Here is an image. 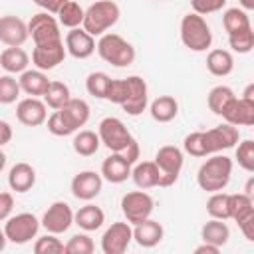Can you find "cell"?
Instances as JSON below:
<instances>
[{"label": "cell", "mask_w": 254, "mask_h": 254, "mask_svg": "<svg viewBox=\"0 0 254 254\" xmlns=\"http://www.w3.org/2000/svg\"><path fill=\"white\" fill-rule=\"evenodd\" d=\"M240 8L246 10V12L254 10V0H240Z\"/></svg>", "instance_id": "56"}, {"label": "cell", "mask_w": 254, "mask_h": 254, "mask_svg": "<svg viewBox=\"0 0 254 254\" xmlns=\"http://www.w3.org/2000/svg\"><path fill=\"white\" fill-rule=\"evenodd\" d=\"M125 79H127L129 91H127V99L121 107L127 115L137 117L149 107V87H147V81L141 75H129Z\"/></svg>", "instance_id": "13"}, {"label": "cell", "mask_w": 254, "mask_h": 254, "mask_svg": "<svg viewBox=\"0 0 254 254\" xmlns=\"http://www.w3.org/2000/svg\"><path fill=\"white\" fill-rule=\"evenodd\" d=\"M28 24L18 18V16H12V14H6V16H0V42L6 46V48H22L28 40Z\"/></svg>", "instance_id": "18"}, {"label": "cell", "mask_w": 254, "mask_h": 254, "mask_svg": "<svg viewBox=\"0 0 254 254\" xmlns=\"http://www.w3.org/2000/svg\"><path fill=\"white\" fill-rule=\"evenodd\" d=\"M254 214V198L244 192L228 194V218H232L236 224L244 218Z\"/></svg>", "instance_id": "32"}, {"label": "cell", "mask_w": 254, "mask_h": 254, "mask_svg": "<svg viewBox=\"0 0 254 254\" xmlns=\"http://www.w3.org/2000/svg\"><path fill=\"white\" fill-rule=\"evenodd\" d=\"M183 151L189 153L190 157H208L206 147H204V137L202 131H192L183 139Z\"/></svg>", "instance_id": "44"}, {"label": "cell", "mask_w": 254, "mask_h": 254, "mask_svg": "<svg viewBox=\"0 0 254 254\" xmlns=\"http://www.w3.org/2000/svg\"><path fill=\"white\" fill-rule=\"evenodd\" d=\"M133 242V224L113 222L101 236V252L103 254H123Z\"/></svg>", "instance_id": "12"}, {"label": "cell", "mask_w": 254, "mask_h": 254, "mask_svg": "<svg viewBox=\"0 0 254 254\" xmlns=\"http://www.w3.org/2000/svg\"><path fill=\"white\" fill-rule=\"evenodd\" d=\"M14 210V196L12 192L8 190H2L0 192V222H4Z\"/></svg>", "instance_id": "48"}, {"label": "cell", "mask_w": 254, "mask_h": 254, "mask_svg": "<svg viewBox=\"0 0 254 254\" xmlns=\"http://www.w3.org/2000/svg\"><path fill=\"white\" fill-rule=\"evenodd\" d=\"M109 75L105 71H91L87 77H85V89L89 95L97 97V99H105V91H107V85H109Z\"/></svg>", "instance_id": "42"}, {"label": "cell", "mask_w": 254, "mask_h": 254, "mask_svg": "<svg viewBox=\"0 0 254 254\" xmlns=\"http://www.w3.org/2000/svg\"><path fill=\"white\" fill-rule=\"evenodd\" d=\"M65 2H67V0H34L36 6H40L44 12H50V14H54V16L58 14V10H60Z\"/></svg>", "instance_id": "49"}, {"label": "cell", "mask_w": 254, "mask_h": 254, "mask_svg": "<svg viewBox=\"0 0 254 254\" xmlns=\"http://www.w3.org/2000/svg\"><path fill=\"white\" fill-rule=\"evenodd\" d=\"M159 2H161V0H159Z\"/></svg>", "instance_id": "59"}, {"label": "cell", "mask_w": 254, "mask_h": 254, "mask_svg": "<svg viewBox=\"0 0 254 254\" xmlns=\"http://www.w3.org/2000/svg\"><path fill=\"white\" fill-rule=\"evenodd\" d=\"M200 238L202 242H210L214 246H224L230 238V228L224 220H218V218H210L202 224L200 228Z\"/></svg>", "instance_id": "30"}, {"label": "cell", "mask_w": 254, "mask_h": 254, "mask_svg": "<svg viewBox=\"0 0 254 254\" xmlns=\"http://www.w3.org/2000/svg\"><path fill=\"white\" fill-rule=\"evenodd\" d=\"M64 44H65V52L75 60H87L95 52V38L91 34H87L81 26L71 28L65 34Z\"/></svg>", "instance_id": "19"}, {"label": "cell", "mask_w": 254, "mask_h": 254, "mask_svg": "<svg viewBox=\"0 0 254 254\" xmlns=\"http://www.w3.org/2000/svg\"><path fill=\"white\" fill-rule=\"evenodd\" d=\"M165 236V228L161 222L153 220L151 216L133 224V240L141 246V248H155Z\"/></svg>", "instance_id": "21"}, {"label": "cell", "mask_w": 254, "mask_h": 254, "mask_svg": "<svg viewBox=\"0 0 254 254\" xmlns=\"http://www.w3.org/2000/svg\"><path fill=\"white\" fill-rule=\"evenodd\" d=\"M228 46L236 54H250L252 48H254V30H252V26H248L244 30H238V32H230L228 34Z\"/></svg>", "instance_id": "37"}, {"label": "cell", "mask_w": 254, "mask_h": 254, "mask_svg": "<svg viewBox=\"0 0 254 254\" xmlns=\"http://www.w3.org/2000/svg\"><path fill=\"white\" fill-rule=\"evenodd\" d=\"M242 97H244V99H252V101H254V83H248V85H246V89H244Z\"/></svg>", "instance_id": "54"}, {"label": "cell", "mask_w": 254, "mask_h": 254, "mask_svg": "<svg viewBox=\"0 0 254 254\" xmlns=\"http://www.w3.org/2000/svg\"><path fill=\"white\" fill-rule=\"evenodd\" d=\"M95 52L99 54V58L103 62L111 64L113 67L131 65L135 62V56H137L133 44L115 32H105L103 36H99V40L95 44Z\"/></svg>", "instance_id": "2"}, {"label": "cell", "mask_w": 254, "mask_h": 254, "mask_svg": "<svg viewBox=\"0 0 254 254\" xmlns=\"http://www.w3.org/2000/svg\"><path fill=\"white\" fill-rule=\"evenodd\" d=\"M220 117L234 127H250L254 125V101L244 97H232L222 109Z\"/></svg>", "instance_id": "17"}, {"label": "cell", "mask_w": 254, "mask_h": 254, "mask_svg": "<svg viewBox=\"0 0 254 254\" xmlns=\"http://www.w3.org/2000/svg\"><path fill=\"white\" fill-rule=\"evenodd\" d=\"M16 119L26 127H40L48 119V105L40 97H24L16 105Z\"/></svg>", "instance_id": "16"}, {"label": "cell", "mask_w": 254, "mask_h": 254, "mask_svg": "<svg viewBox=\"0 0 254 254\" xmlns=\"http://www.w3.org/2000/svg\"><path fill=\"white\" fill-rule=\"evenodd\" d=\"M93 250H95V244L87 232L73 234L65 242V254H93Z\"/></svg>", "instance_id": "43"}, {"label": "cell", "mask_w": 254, "mask_h": 254, "mask_svg": "<svg viewBox=\"0 0 254 254\" xmlns=\"http://www.w3.org/2000/svg\"><path fill=\"white\" fill-rule=\"evenodd\" d=\"M34 252L36 254H64L65 252V244L58 238V234L46 232L44 236H40L34 242Z\"/></svg>", "instance_id": "41"}, {"label": "cell", "mask_w": 254, "mask_h": 254, "mask_svg": "<svg viewBox=\"0 0 254 254\" xmlns=\"http://www.w3.org/2000/svg\"><path fill=\"white\" fill-rule=\"evenodd\" d=\"M190 6H192V12L206 16L222 10L226 6V0H190Z\"/></svg>", "instance_id": "47"}, {"label": "cell", "mask_w": 254, "mask_h": 254, "mask_svg": "<svg viewBox=\"0 0 254 254\" xmlns=\"http://www.w3.org/2000/svg\"><path fill=\"white\" fill-rule=\"evenodd\" d=\"M153 208H155V200L143 189L125 192L121 196V212L129 224H137V222L149 218L153 214Z\"/></svg>", "instance_id": "8"}, {"label": "cell", "mask_w": 254, "mask_h": 254, "mask_svg": "<svg viewBox=\"0 0 254 254\" xmlns=\"http://www.w3.org/2000/svg\"><path fill=\"white\" fill-rule=\"evenodd\" d=\"M28 65H30V56L24 48L12 46V48H4L0 52V67L6 73H12V75L22 73L24 69H28Z\"/></svg>", "instance_id": "27"}, {"label": "cell", "mask_w": 254, "mask_h": 254, "mask_svg": "<svg viewBox=\"0 0 254 254\" xmlns=\"http://www.w3.org/2000/svg\"><path fill=\"white\" fill-rule=\"evenodd\" d=\"M252 189H254V179L250 177V179H248V183H246V189H244V194H248V196H254V190H252Z\"/></svg>", "instance_id": "55"}, {"label": "cell", "mask_w": 254, "mask_h": 254, "mask_svg": "<svg viewBox=\"0 0 254 254\" xmlns=\"http://www.w3.org/2000/svg\"><path fill=\"white\" fill-rule=\"evenodd\" d=\"M103 222H105V212L101 210V206L91 204V200L73 212V224H77L83 232H95L103 226Z\"/></svg>", "instance_id": "24"}, {"label": "cell", "mask_w": 254, "mask_h": 254, "mask_svg": "<svg viewBox=\"0 0 254 254\" xmlns=\"http://www.w3.org/2000/svg\"><path fill=\"white\" fill-rule=\"evenodd\" d=\"M232 177V159L220 153L208 155V159L196 171V185L206 192L224 190Z\"/></svg>", "instance_id": "1"}, {"label": "cell", "mask_w": 254, "mask_h": 254, "mask_svg": "<svg viewBox=\"0 0 254 254\" xmlns=\"http://www.w3.org/2000/svg\"><path fill=\"white\" fill-rule=\"evenodd\" d=\"M222 26L226 30V34L230 32H238V30H244L250 24V16L246 10H242L240 6H234V8H226L224 14H222Z\"/></svg>", "instance_id": "35"}, {"label": "cell", "mask_w": 254, "mask_h": 254, "mask_svg": "<svg viewBox=\"0 0 254 254\" xmlns=\"http://www.w3.org/2000/svg\"><path fill=\"white\" fill-rule=\"evenodd\" d=\"M6 244H8V238H6V234H4V230H0V252L6 248Z\"/></svg>", "instance_id": "57"}, {"label": "cell", "mask_w": 254, "mask_h": 254, "mask_svg": "<svg viewBox=\"0 0 254 254\" xmlns=\"http://www.w3.org/2000/svg\"><path fill=\"white\" fill-rule=\"evenodd\" d=\"M36 185V169L30 163H16L8 171V187L14 192H28Z\"/></svg>", "instance_id": "23"}, {"label": "cell", "mask_w": 254, "mask_h": 254, "mask_svg": "<svg viewBox=\"0 0 254 254\" xmlns=\"http://www.w3.org/2000/svg\"><path fill=\"white\" fill-rule=\"evenodd\" d=\"M149 113L157 123H169L179 115V101L173 95H159L149 103Z\"/></svg>", "instance_id": "29"}, {"label": "cell", "mask_w": 254, "mask_h": 254, "mask_svg": "<svg viewBox=\"0 0 254 254\" xmlns=\"http://www.w3.org/2000/svg\"><path fill=\"white\" fill-rule=\"evenodd\" d=\"M44 97V103L52 109V111H56V109H60V107H64L65 103H67V99L71 97V93H69V87L64 83V81H52L50 79V83H48V89H46V93L42 95Z\"/></svg>", "instance_id": "33"}, {"label": "cell", "mask_w": 254, "mask_h": 254, "mask_svg": "<svg viewBox=\"0 0 254 254\" xmlns=\"http://www.w3.org/2000/svg\"><path fill=\"white\" fill-rule=\"evenodd\" d=\"M12 137H14V131H12V125H10L8 121H4V119H0V147H4V145H8V143L12 141Z\"/></svg>", "instance_id": "52"}, {"label": "cell", "mask_w": 254, "mask_h": 254, "mask_svg": "<svg viewBox=\"0 0 254 254\" xmlns=\"http://www.w3.org/2000/svg\"><path fill=\"white\" fill-rule=\"evenodd\" d=\"M206 212L210 218L228 220V192H224V190L210 192V196L206 200Z\"/></svg>", "instance_id": "38"}, {"label": "cell", "mask_w": 254, "mask_h": 254, "mask_svg": "<svg viewBox=\"0 0 254 254\" xmlns=\"http://www.w3.org/2000/svg\"><path fill=\"white\" fill-rule=\"evenodd\" d=\"M4 167H6V153L0 149V173L4 171Z\"/></svg>", "instance_id": "58"}, {"label": "cell", "mask_w": 254, "mask_h": 254, "mask_svg": "<svg viewBox=\"0 0 254 254\" xmlns=\"http://www.w3.org/2000/svg\"><path fill=\"white\" fill-rule=\"evenodd\" d=\"M40 224L44 226L46 232H52V234H64L69 230V226L73 224V210L67 202L64 200H56L48 206V210L44 212Z\"/></svg>", "instance_id": "11"}, {"label": "cell", "mask_w": 254, "mask_h": 254, "mask_svg": "<svg viewBox=\"0 0 254 254\" xmlns=\"http://www.w3.org/2000/svg\"><path fill=\"white\" fill-rule=\"evenodd\" d=\"M121 10L113 0H95L91 6L85 8L81 28L91 34L93 38L103 36L109 28H113L119 22Z\"/></svg>", "instance_id": "3"}, {"label": "cell", "mask_w": 254, "mask_h": 254, "mask_svg": "<svg viewBox=\"0 0 254 254\" xmlns=\"http://www.w3.org/2000/svg\"><path fill=\"white\" fill-rule=\"evenodd\" d=\"M234 147H236L234 159H236L238 167L244 169L246 173H252L254 171V141L252 139H244V141L236 143Z\"/></svg>", "instance_id": "40"}, {"label": "cell", "mask_w": 254, "mask_h": 254, "mask_svg": "<svg viewBox=\"0 0 254 254\" xmlns=\"http://www.w3.org/2000/svg\"><path fill=\"white\" fill-rule=\"evenodd\" d=\"M20 93H22L20 83H18V79H16L12 73L0 75V103H2V105L16 103L18 97H20Z\"/></svg>", "instance_id": "39"}, {"label": "cell", "mask_w": 254, "mask_h": 254, "mask_svg": "<svg viewBox=\"0 0 254 254\" xmlns=\"http://www.w3.org/2000/svg\"><path fill=\"white\" fill-rule=\"evenodd\" d=\"M220 252V246H214L210 242H202L194 248V254H218Z\"/></svg>", "instance_id": "53"}, {"label": "cell", "mask_w": 254, "mask_h": 254, "mask_svg": "<svg viewBox=\"0 0 254 254\" xmlns=\"http://www.w3.org/2000/svg\"><path fill=\"white\" fill-rule=\"evenodd\" d=\"M238 228L242 230L244 238H246L248 242H252V240H254V214L248 216V218H244L242 222H238Z\"/></svg>", "instance_id": "51"}, {"label": "cell", "mask_w": 254, "mask_h": 254, "mask_svg": "<svg viewBox=\"0 0 254 254\" xmlns=\"http://www.w3.org/2000/svg\"><path fill=\"white\" fill-rule=\"evenodd\" d=\"M83 14H85V10H83L75 0H67V2L58 10L56 16H58L60 26L71 30V28H79V26H81V22H83Z\"/></svg>", "instance_id": "34"}, {"label": "cell", "mask_w": 254, "mask_h": 254, "mask_svg": "<svg viewBox=\"0 0 254 254\" xmlns=\"http://www.w3.org/2000/svg\"><path fill=\"white\" fill-rule=\"evenodd\" d=\"M202 137H204L206 155H214V153L232 149L240 141V131H238V127L224 121V123H220L208 131H202Z\"/></svg>", "instance_id": "10"}, {"label": "cell", "mask_w": 254, "mask_h": 254, "mask_svg": "<svg viewBox=\"0 0 254 254\" xmlns=\"http://www.w3.org/2000/svg\"><path fill=\"white\" fill-rule=\"evenodd\" d=\"M28 36L32 38L34 46L40 44H52L62 40V32H60V22L54 14L50 12H38L34 14L28 22Z\"/></svg>", "instance_id": "9"}, {"label": "cell", "mask_w": 254, "mask_h": 254, "mask_svg": "<svg viewBox=\"0 0 254 254\" xmlns=\"http://www.w3.org/2000/svg\"><path fill=\"white\" fill-rule=\"evenodd\" d=\"M58 111L62 113V117L65 119V123L71 127L73 133L89 121V113H91L89 103L85 99H79V97H69L67 103L64 107H60Z\"/></svg>", "instance_id": "22"}, {"label": "cell", "mask_w": 254, "mask_h": 254, "mask_svg": "<svg viewBox=\"0 0 254 254\" xmlns=\"http://www.w3.org/2000/svg\"><path fill=\"white\" fill-rule=\"evenodd\" d=\"M71 147L77 155L81 157H91L99 151L101 147V141H99V135L91 129H77L73 139H71Z\"/></svg>", "instance_id": "31"}, {"label": "cell", "mask_w": 254, "mask_h": 254, "mask_svg": "<svg viewBox=\"0 0 254 254\" xmlns=\"http://www.w3.org/2000/svg\"><path fill=\"white\" fill-rule=\"evenodd\" d=\"M65 56L67 52H65L64 40H58L52 44H40V46H34L32 50V64L42 71H50L60 64H64Z\"/></svg>", "instance_id": "14"}, {"label": "cell", "mask_w": 254, "mask_h": 254, "mask_svg": "<svg viewBox=\"0 0 254 254\" xmlns=\"http://www.w3.org/2000/svg\"><path fill=\"white\" fill-rule=\"evenodd\" d=\"M97 135H99L101 145L107 147L111 153L125 151L135 139L119 117H103L97 125Z\"/></svg>", "instance_id": "7"}, {"label": "cell", "mask_w": 254, "mask_h": 254, "mask_svg": "<svg viewBox=\"0 0 254 254\" xmlns=\"http://www.w3.org/2000/svg\"><path fill=\"white\" fill-rule=\"evenodd\" d=\"M46 125H48V131H50L52 135H56V137H67V135H73L71 127L65 123V119L62 117V113H60L58 109L52 111V115L46 119Z\"/></svg>", "instance_id": "46"}, {"label": "cell", "mask_w": 254, "mask_h": 254, "mask_svg": "<svg viewBox=\"0 0 254 254\" xmlns=\"http://www.w3.org/2000/svg\"><path fill=\"white\" fill-rule=\"evenodd\" d=\"M181 42L190 52H206L212 46V30L206 24L204 16L196 12H189L181 18Z\"/></svg>", "instance_id": "4"}, {"label": "cell", "mask_w": 254, "mask_h": 254, "mask_svg": "<svg viewBox=\"0 0 254 254\" xmlns=\"http://www.w3.org/2000/svg\"><path fill=\"white\" fill-rule=\"evenodd\" d=\"M155 165L159 167V173H161L159 187L163 189L173 187L181 177V171L185 165V153L175 145H163L155 155Z\"/></svg>", "instance_id": "5"}, {"label": "cell", "mask_w": 254, "mask_h": 254, "mask_svg": "<svg viewBox=\"0 0 254 254\" xmlns=\"http://www.w3.org/2000/svg\"><path fill=\"white\" fill-rule=\"evenodd\" d=\"M131 163L121 153H111L101 163V177L111 185H121L131 177Z\"/></svg>", "instance_id": "20"}, {"label": "cell", "mask_w": 254, "mask_h": 254, "mask_svg": "<svg viewBox=\"0 0 254 254\" xmlns=\"http://www.w3.org/2000/svg\"><path fill=\"white\" fill-rule=\"evenodd\" d=\"M40 218L32 212H18L10 214L4 220V234L12 244H28L32 238H38L40 232Z\"/></svg>", "instance_id": "6"}, {"label": "cell", "mask_w": 254, "mask_h": 254, "mask_svg": "<svg viewBox=\"0 0 254 254\" xmlns=\"http://www.w3.org/2000/svg\"><path fill=\"white\" fill-rule=\"evenodd\" d=\"M127 91H129V87H127V79L125 77L123 79H113L111 77L109 85H107V91H105V99L115 103V105H123L125 99H127Z\"/></svg>", "instance_id": "45"}, {"label": "cell", "mask_w": 254, "mask_h": 254, "mask_svg": "<svg viewBox=\"0 0 254 254\" xmlns=\"http://www.w3.org/2000/svg\"><path fill=\"white\" fill-rule=\"evenodd\" d=\"M232 97H236V93H234L232 87H228V85H214V87L208 91V95H206V105H208V109H210L214 115H220L222 109L226 107V103H228Z\"/></svg>", "instance_id": "36"}, {"label": "cell", "mask_w": 254, "mask_h": 254, "mask_svg": "<svg viewBox=\"0 0 254 254\" xmlns=\"http://www.w3.org/2000/svg\"><path fill=\"white\" fill-rule=\"evenodd\" d=\"M18 83H20V89L26 95H30V97H42L46 93V89H48L50 79H48L46 71H42V69L36 67V69H24L20 73V77H18Z\"/></svg>", "instance_id": "26"}, {"label": "cell", "mask_w": 254, "mask_h": 254, "mask_svg": "<svg viewBox=\"0 0 254 254\" xmlns=\"http://www.w3.org/2000/svg\"><path fill=\"white\" fill-rule=\"evenodd\" d=\"M206 69L214 75V77H226L232 73L234 69V58L228 50H222V48H216V50H210L206 54Z\"/></svg>", "instance_id": "28"}, {"label": "cell", "mask_w": 254, "mask_h": 254, "mask_svg": "<svg viewBox=\"0 0 254 254\" xmlns=\"http://www.w3.org/2000/svg\"><path fill=\"white\" fill-rule=\"evenodd\" d=\"M69 189L77 200L89 202L95 196H99V192L103 189V177H101V173H95V171H79L71 179Z\"/></svg>", "instance_id": "15"}, {"label": "cell", "mask_w": 254, "mask_h": 254, "mask_svg": "<svg viewBox=\"0 0 254 254\" xmlns=\"http://www.w3.org/2000/svg\"><path fill=\"white\" fill-rule=\"evenodd\" d=\"M121 155H123L131 165H135V163H137V159H139V155H141V149H139L137 139H133V141H131V145H129L125 151H121Z\"/></svg>", "instance_id": "50"}, {"label": "cell", "mask_w": 254, "mask_h": 254, "mask_svg": "<svg viewBox=\"0 0 254 254\" xmlns=\"http://www.w3.org/2000/svg\"><path fill=\"white\" fill-rule=\"evenodd\" d=\"M131 179L137 189L147 190V189L159 187L161 173H159V167L155 165V161H141L131 167Z\"/></svg>", "instance_id": "25"}]
</instances>
